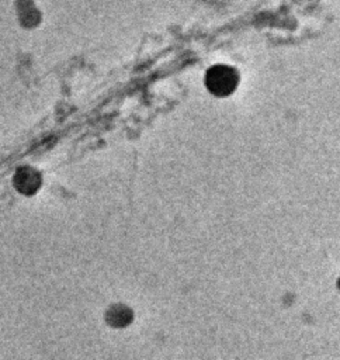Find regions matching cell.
Wrapping results in <instances>:
<instances>
[{
    "instance_id": "obj_1",
    "label": "cell",
    "mask_w": 340,
    "mask_h": 360,
    "mask_svg": "<svg viewBox=\"0 0 340 360\" xmlns=\"http://www.w3.org/2000/svg\"><path fill=\"white\" fill-rule=\"evenodd\" d=\"M239 84L237 72L228 65H214L205 73V86L216 97L232 94Z\"/></svg>"
},
{
    "instance_id": "obj_2",
    "label": "cell",
    "mask_w": 340,
    "mask_h": 360,
    "mask_svg": "<svg viewBox=\"0 0 340 360\" xmlns=\"http://www.w3.org/2000/svg\"><path fill=\"white\" fill-rule=\"evenodd\" d=\"M15 186L22 193H34L39 187V177L31 169H21L15 176Z\"/></svg>"
}]
</instances>
